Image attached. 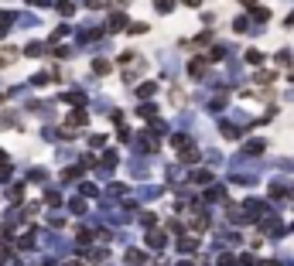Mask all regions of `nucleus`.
<instances>
[{
    "instance_id": "f03ea898",
    "label": "nucleus",
    "mask_w": 294,
    "mask_h": 266,
    "mask_svg": "<svg viewBox=\"0 0 294 266\" xmlns=\"http://www.w3.org/2000/svg\"><path fill=\"white\" fill-rule=\"evenodd\" d=\"M147 242L157 249V246H164V236H161V232H150V236H147Z\"/></svg>"
},
{
    "instance_id": "f257e3e1",
    "label": "nucleus",
    "mask_w": 294,
    "mask_h": 266,
    "mask_svg": "<svg viewBox=\"0 0 294 266\" xmlns=\"http://www.w3.org/2000/svg\"><path fill=\"white\" fill-rule=\"evenodd\" d=\"M14 58H17V52H14V48H0V68H3V65H10Z\"/></svg>"
},
{
    "instance_id": "20e7f679",
    "label": "nucleus",
    "mask_w": 294,
    "mask_h": 266,
    "mask_svg": "<svg viewBox=\"0 0 294 266\" xmlns=\"http://www.w3.org/2000/svg\"><path fill=\"white\" fill-rule=\"evenodd\" d=\"M65 266H82V263H75V260H72V263H65Z\"/></svg>"
},
{
    "instance_id": "7ed1b4c3",
    "label": "nucleus",
    "mask_w": 294,
    "mask_h": 266,
    "mask_svg": "<svg viewBox=\"0 0 294 266\" xmlns=\"http://www.w3.org/2000/svg\"><path fill=\"white\" fill-rule=\"evenodd\" d=\"M86 3H89V7H106L110 0H86Z\"/></svg>"
}]
</instances>
